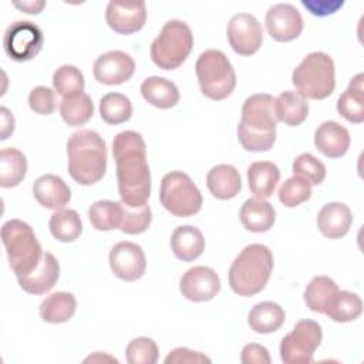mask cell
Masks as SVG:
<instances>
[{
    "mask_svg": "<svg viewBox=\"0 0 364 364\" xmlns=\"http://www.w3.org/2000/svg\"><path fill=\"white\" fill-rule=\"evenodd\" d=\"M277 196L286 208H296L310 199L311 185L307 179L293 175L280 185Z\"/></svg>",
    "mask_w": 364,
    "mask_h": 364,
    "instance_id": "cell-39",
    "label": "cell"
},
{
    "mask_svg": "<svg viewBox=\"0 0 364 364\" xmlns=\"http://www.w3.org/2000/svg\"><path fill=\"white\" fill-rule=\"evenodd\" d=\"M274 115L276 119L289 125H301L309 117V104L296 91H283L274 98Z\"/></svg>",
    "mask_w": 364,
    "mask_h": 364,
    "instance_id": "cell-30",
    "label": "cell"
},
{
    "mask_svg": "<svg viewBox=\"0 0 364 364\" xmlns=\"http://www.w3.org/2000/svg\"><path fill=\"white\" fill-rule=\"evenodd\" d=\"M193 48V34L182 20L166 21L151 44V60L162 70L181 67Z\"/></svg>",
    "mask_w": 364,
    "mask_h": 364,
    "instance_id": "cell-7",
    "label": "cell"
},
{
    "mask_svg": "<svg viewBox=\"0 0 364 364\" xmlns=\"http://www.w3.org/2000/svg\"><path fill=\"white\" fill-rule=\"evenodd\" d=\"M27 173L26 155L16 148H3L0 151V186L14 188Z\"/></svg>",
    "mask_w": 364,
    "mask_h": 364,
    "instance_id": "cell-32",
    "label": "cell"
},
{
    "mask_svg": "<svg viewBox=\"0 0 364 364\" xmlns=\"http://www.w3.org/2000/svg\"><path fill=\"white\" fill-rule=\"evenodd\" d=\"M350 132L336 121H324L314 132L316 148L327 158H340L350 148Z\"/></svg>",
    "mask_w": 364,
    "mask_h": 364,
    "instance_id": "cell-21",
    "label": "cell"
},
{
    "mask_svg": "<svg viewBox=\"0 0 364 364\" xmlns=\"http://www.w3.org/2000/svg\"><path fill=\"white\" fill-rule=\"evenodd\" d=\"M112 155L121 202L129 208L148 205L151 195V171L146 145L139 132L122 131L114 136Z\"/></svg>",
    "mask_w": 364,
    "mask_h": 364,
    "instance_id": "cell-1",
    "label": "cell"
},
{
    "mask_svg": "<svg viewBox=\"0 0 364 364\" xmlns=\"http://www.w3.org/2000/svg\"><path fill=\"white\" fill-rule=\"evenodd\" d=\"M101 119L108 125H119L132 117L131 100L121 92H108L100 100Z\"/></svg>",
    "mask_w": 364,
    "mask_h": 364,
    "instance_id": "cell-36",
    "label": "cell"
},
{
    "mask_svg": "<svg viewBox=\"0 0 364 364\" xmlns=\"http://www.w3.org/2000/svg\"><path fill=\"white\" fill-rule=\"evenodd\" d=\"M38 310L40 317L46 323L61 324L68 321L74 316L77 310V300L73 293L55 291L41 301Z\"/></svg>",
    "mask_w": 364,
    "mask_h": 364,
    "instance_id": "cell-31",
    "label": "cell"
},
{
    "mask_svg": "<svg viewBox=\"0 0 364 364\" xmlns=\"http://www.w3.org/2000/svg\"><path fill=\"white\" fill-rule=\"evenodd\" d=\"M33 195L41 206L53 210L64 209L71 200L70 186L53 173L41 175L34 181Z\"/></svg>",
    "mask_w": 364,
    "mask_h": 364,
    "instance_id": "cell-19",
    "label": "cell"
},
{
    "mask_svg": "<svg viewBox=\"0 0 364 364\" xmlns=\"http://www.w3.org/2000/svg\"><path fill=\"white\" fill-rule=\"evenodd\" d=\"M279 181L280 171L270 161H256L247 168V185L250 192L257 198L266 199L272 196Z\"/></svg>",
    "mask_w": 364,
    "mask_h": 364,
    "instance_id": "cell-28",
    "label": "cell"
},
{
    "mask_svg": "<svg viewBox=\"0 0 364 364\" xmlns=\"http://www.w3.org/2000/svg\"><path fill=\"white\" fill-rule=\"evenodd\" d=\"M179 290L191 301H209L220 291V279L212 267L193 266L182 274Z\"/></svg>",
    "mask_w": 364,
    "mask_h": 364,
    "instance_id": "cell-14",
    "label": "cell"
},
{
    "mask_svg": "<svg viewBox=\"0 0 364 364\" xmlns=\"http://www.w3.org/2000/svg\"><path fill=\"white\" fill-rule=\"evenodd\" d=\"M296 92L309 100H324L336 88V68L333 58L323 51L307 54L291 74Z\"/></svg>",
    "mask_w": 364,
    "mask_h": 364,
    "instance_id": "cell-5",
    "label": "cell"
},
{
    "mask_svg": "<svg viewBox=\"0 0 364 364\" xmlns=\"http://www.w3.org/2000/svg\"><path fill=\"white\" fill-rule=\"evenodd\" d=\"M286 318L283 307L274 301H260L255 304L247 314L249 327L259 334L277 331Z\"/></svg>",
    "mask_w": 364,
    "mask_h": 364,
    "instance_id": "cell-29",
    "label": "cell"
},
{
    "mask_svg": "<svg viewBox=\"0 0 364 364\" xmlns=\"http://www.w3.org/2000/svg\"><path fill=\"white\" fill-rule=\"evenodd\" d=\"M28 107L31 108V111H34L36 114H40V115L53 114L57 107L54 90H51L46 85L34 87L28 94Z\"/></svg>",
    "mask_w": 364,
    "mask_h": 364,
    "instance_id": "cell-43",
    "label": "cell"
},
{
    "mask_svg": "<svg viewBox=\"0 0 364 364\" xmlns=\"http://www.w3.org/2000/svg\"><path fill=\"white\" fill-rule=\"evenodd\" d=\"M60 115L70 127H80L87 124L94 115V102L85 92L63 98L60 102Z\"/></svg>",
    "mask_w": 364,
    "mask_h": 364,
    "instance_id": "cell-35",
    "label": "cell"
},
{
    "mask_svg": "<svg viewBox=\"0 0 364 364\" xmlns=\"http://www.w3.org/2000/svg\"><path fill=\"white\" fill-rule=\"evenodd\" d=\"M158 357V346L149 337H136L125 348V358L129 364H155Z\"/></svg>",
    "mask_w": 364,
    "mask_h": 364,
    "instance_id": "cell-41",
    "label": "cell"
},
{
    "mask_svg": "<svg viewBox=\"0 0 364 364\" xmlns=\"http://www.w3.org/2000/svg\"><path fill=\"white\" fill-rule=\"evenodd\" d=\"M195 73L202 94L209 100H225L236 87L233 65L220 50H206L200 53L195 64Z\"/></svg>",
    "mask_w": 364,
    "mask_h": 364,
    "instance_id": "cell-8",
    "label": "cell"
},
{
    "mask_svg": "<svg viewBox=\"0 0 364 364\" xmlns=\"http://www.w3.org/2000/svg\"><path fill=\"white\" fill-rule=\"evenodd\" d=\"M43 43L44 36L41 28L27 20L11 23L3 36L4 53L18 63L33 60L40 53Z\"/></svg>",
    "mask_w": 364,
    "mask_h": 364,
    "instance_id": "cell-11",
    "label": "cell"
},
{
    "mask_svg": "<svg viewBox=\"0 0 364 364\" xmlns=\"http://www.w3.org/2000/svg\"><path fill=\"white\" fill-rule=\"evenodd\" d=\"M112 273L124 282L141 279L146 269V257L142 247L134 242H119L114 245L108 256Z\"/></svg>",
    "mask_w": 364,
    "mask_h": 364,
    "instance_id": "cell-13",
    "label": "cell"
},
{
    "mask_svg": "<svg viewBox=\"0 0 364 364\" xmlns=\"http://www.w3.org/2000/svg\"><path fill=\"white\" fill-rule=\"evenodd\" d=\"M0 117H1V127H0V139L4 141L7 139L13 131H14V117L13 114L6 108V107H1L0 108Z\"/></svg>",
    "mask_w": 364,
    "mask_h": 364,
    "instance_id": "cell-47",
    "label": "cell"
},
{
    "mask_svg": "<svg viewBox=\"0 0 364 364\" xmlns=\"http://www.w3.org/2000/svg\"><path fill=\"white\" fill-rule=\"evenodd\" d=\"M200 364L210 363V358L199 351H193L186 347L173 348L165 358V364Z\"/></svg>",
    "mask_w": 364,
    "mask_h": 364,
    "instance_id": "cell-44",
    "label": "cell"
},
{
    "mask_svg": "<svg viewBox=\"0 0 364 364\" xmlns=\"http://www.w3.org/2000/svg\"><path fill=\"white\" fill-rule=\"evenodd\" d=\"M240 361L243 364H270L272 358L264 346L249 343L242 348Z\"/></svg>",
    "mask_w": 364,
    "mask_h": 364,
    "instance_id": "cell-45",
    "label": "cell"
},
{
    "mask_svg": "<svg viewBox=\"0 0 364 364\" xmlns=\"http://www.w3.org/2000/svg\"><path fill=\"white\" fill-rule=\"evenodd\" d=\"M48 228L53 237L63 243L77 240L82 232L81 218L74 209L55 210L50 218Z\"/></svg>",
    "mask_w": 364,
    "mask_h": 364,
    "instance_id": "cell-33",
    "label": "cell"
},
{
    "mask_svg": "<svg viewBox=\"0 0 364 364\" xmlns=\"http://www.w3.org/2000/svg\"><path fill=\"white\" fill-rule=\"evenodd\" d=\"M364 74L360 73L350 80L347 90L337 100V111L351 124L364 121Z\"/></svg>",
    "mask_w": 364,
    "mask_h": 364,
    "instance_id": "cell-27",
    "label": "cell"
},
{
    "mask_svg": "<svg viewBox=\"0 0 364 364\" xmlns=\"http://www.w3.org/2000/svg\"><path fill=\"white\" fill-rule=\"evenodd\" d=\"M171 249L179 260L192 262L203 253L205 237L195 226H178L171 236Z\"/></svg>",
    "mask_w": 364,
    "mask_h": 364,
    "instance_id": "cell-25",
    "label": "cell"
},
{
    "mask_svg": "<svg viewBox=\"0 0 364 364\" xmlns=\"http://www.w3.org/2000/svg\"><path fill=\"white\" fill-rule=\"evenodd\" d=\"M226 36L232 50L243 57L259 51L263 43L262 24L250 13L235 14L228 23Z\"/></svg>",
    "mask_w": 364,
    "mask_h": 364,
    "instance_id": "cell-12",
    "label": "cell"
},
{
    "mask_svg": "<svg viewBox=\"0 0 364 364\" xmlns=\"http://www.w3.org/2000/svg\"><path fill=\"white\" fill-rule=\"evenodd\" d=\"M323 331L314 320H299L294 328L280 341V358L286 364H309L321 344Z\"/></svg>",
    "mask_w": 364,
    "mask_h": 364,
    "instance_id": "cell-10",
    "label": "cell"
},
{
    "mask_svg": "<svg viewBox=\"0 0 364 364\" xmlns=\"http://www.w3.org/2000/svg\"><path fill=\"white\" fill-rule=\"evenodd\" d=\"M161 205L173 216L189 218L198 213L203 199L192 178L182 171L168 172L159 188Z\"/></svg>",
    "mask_w": 364,
    "mask_h": 364,
    "instance_id": "cell-9",
    "label": "cell"
},
{
    "mask_svg": "<svg viewBox=\"0 0 364 364\" xmlns=\"http://www.w3.org/2000/svg\"><path fill=\"white\" fill-rule=\"evenodd\" d=\"M20 287L30 294H44L50 291L60 277V263L57 257L44 252L40 263L27 274L16 276Z\"/></svg>",
    "mask_w": 364,
    "mask_h": 364,
    "instance_id": "cell-18",
    "label": "cell"
},
{
    "mask_svg": "<svg viewBox=\"0 0 364 364\" xmlns=\"http://www.w3.org/2000/svg\"><path fill=\"white\" fill-rule=\"evenodd\" d=\"M85 81L80 68L75 65L64 64L53 74V88L63 98L75 97L84 92Z\"/></svg>",
    "mask_w": 364,
    "mask_h": 364,
    "instance_id": "cell-37",
    "label": "cell"
},
{
    "mask_svg": "<svg viewBox=\"0 0 364 364\" xmlns=\"http://www.w3.org/2000/svg\"><path fill=\"white\" fill-rule=\"evenodd\" d=\"M301 4L317 17H326L330 14H334L340 7H343L344 1H328V0H318V1H306L303 0Z\"/></svg>",
    "mask_w": 364,
    "mask_h": 364,
    "instance_id": "cell-46",
    "label": "cell"
},
{
    "mask_svg": "<svg viewBox=\"0 0 364 364\" xmlns=\"http://www.w3.org/2000/svg\"><path fill=\"white\" fill-rule=\"evenodd\" d=\"M273 255L262 243L247 245L229 267V286L239 296H255L260 293L273 270Z\"/></svg>",
    "mask_w": 364,
    "mask_h": 364,
    "instance_id": "cell-4",
    "label": "cell"
},
{
    "mask_svg": "<svg viewBox=\"0 0 364 364\" xmlns=\"http://www.w3.org/2000/svg\"><path fill=\"white\" fill-rule=\"evenodd\" d=\"M141 95L155 108L169 109L179 102V90L175 82L164 77L152 75L142 81Z\"/></svg>",
    "mask_w": 364,
    "mask_h": 364,
    "instance_id": "cell-24",
    "label": "cell"
},
{
    "mask_svg": "<svg viewBox=\"0 0 364 364\" xmlns=\"http://www.w3.org/2000/svg\"><path fill=\"white\" fill-rule=\"evenodd\" d=\"M13 6L17 7L18 10H21L23 13L27 14H38L44 7H46V1H38V0H24V1H13Z\"/></svg>",
    "mask_w": 364,
    "mask_h": 364,
    "instance_id": "cell-48",
    "label": "cell"
},
{
    "mask_svg": "<svg viewBox=\"0 0 364 364\" xmlns=\"http://www.w3.org/2000/svg\"><path fill=\"white\" fill-rule=\"evenodd\" d=\"M0 235L9 264L16 276L27 274L37 267L44 252L28 223L20 219H10L1 226Z\"/></svg>",
    "mask_w": 364,
    "mask_h": 364,
    "instance_id": "cell-6",
    "label": "cell"
},
{
    "mask_svg": "<svg viewBox=\"0 0 364 364\" xmlns=\"http://www.w3.org/2000/svg\"><path fill=\"white\" fill-rule=\"evenodd\" d=\"M239 216L243 228L255 233L270 230L276 220V212L272 203L257 196L249 198L243 202Z\"/></svg>",
    "mask_w": 364,
    "mask_h": 364,
    "instance_id": "cell-22",
    "label": "cell"
},
{
    "mask_svg": "<svg viewBox=\"0 0 364 364\" xmlns=\"http://www.w3.org/2000/svg\"><path fill=\"white\" fill-rule=\"evenodd\" d=\"M294 175H299L310 182V185H320L326 178V166L313 154H300L291 165Z\"/></svg>",
    "mask_w": 364,
    "mask_h": 364,
    "instance_id": "cell-42",
    "label": "cell"
},
{
    "mask_svg": "<svg viewBox=\"0 0 364 364\" xmlns=\"http://www.w3.org/2000/svg\"><path fill=\"white\" fill-rule=\"evenodd\" d=\"M68 173L84 186L100 182L107 171V145L104 138L92 129H80L67 141Z\"/></svg>",
    "mask_w": 364,
    "mask_h": 364,
    "instance_id": "cell-3",
    "label": "cell"
},
{
    "mask_svg": "<svg viewBox=\"0 0 364 364\" xmlns=\"http://www.w3.org/2000/svg\"><path fill=\"white\" fill-rule=\"evenodd\" d=\"M206 186L216 199L228 200L240 192L242 178L235 166L229 164H220L210 168L208 172Z\"/></svg>",
    "mask_w": 364,
    "mask_h": 364,
    "instance_id": "cell-23",
    "label": "cell"
},
{
    "mask_svg": "<svg viewBox=\"0 0 364 364\" xmlns=\"http://www.w3.org/2000/svg\"><path fill=\"white\" fill-rule=\"evenodd\" d=\"M105 20L111 30L129 36L139 31L146 21V7L144 1L122 3L109 1L105 10Z\"/></svg>",
    "mask_w": 364,
    "mask_h": 364,
    "instance_id": "cell-17",
    "label": "cell"
},
{
    "mask_svg": "<svg viewBox=\"0 0 364 364\" xmlns=\"http://www.w3.org/2000/svg\"><path fill=\"white\" fill-rule=\"evenodd\" d=\"M323 313L336 323L354 321L363 313V301L357 293L338 289L324 304Z\"/></svg>",
    "mask_w": 364,
    "mask_h": 364,
    "instance_id": "cell-26",
    "label": "cell"
},
{
    "mask_svg": "<svg viewBox=\"0 0 364 364\" xmlns=\"http://www.w3.org/2000/svg\"><path fill=\"white\" fill-rule=\"evenodd\" d=\"M104 361V360H109V361H114V363H118V360L117 358H112V357H109V355H102L101 357V353H95L94 355H90L88 358H85L84 360V363H88V361Z\"/></svg>",
    "mask_w": 364,
    "mask_h": 364,
    "instance_id": "cell-49",
    "label": "cell"
},
{
    "mask_svg": "<svg viewBox=\"0 0 364 364\" xmlns=\"http://www.w3.org/2000/svg\"><path fill=\"white\" fill-rule=\"evenodd\" d=\"M135 71V61L124 51L112 50L101 54L92 65L94 78L105 85L127 82Z\"/></svg>",
    "mask_w": 364,
    "mask_h": 364,
    "instance_id": "cell-16",
    "label": "cell"
},
{
    "mask_svg": "<svg viewBox=\"0 0 364 364\" xmlns=\"http://www.w3.org/2000/svg\"><path fill=\"white\" fill-rule=\"evenodd\" d=\"M152 222V210L149 205L142 208H129L122 203V219L119 230L127 235L144 233Z\"/></svg>",
    "mask_w": 364,
    "mask_h": 364,
    "instance_id": "cell-40",
    "label": "cell"
},
{
    "mask_svg": "<svg viewBox=\"0 0 364 364\" xmlns=\"http://www.w3.org/2000/svg\"><path fill=\"white\" fill-rule=\"evenodd\" d=\"M274 98L260 92L247 97L242 105L237 139L245 151L266 152L276 141Z\"/></svg>",
    "mask_w": 364,
    "mask_h": 364,
    "instance_id": "cell-2",
    "label": "cell"
},
{
    "mask_svg": "<svg viewBox=\"0 0 364 364\" xmlns=\"http://www.w3.org/2000/svg\"><path fill=\"white\" fill-rule=\"evenodd\" d=\"M338 290L337 283L328 276H314L304 289V303L314 313H323L324 304L330 296Z\"/></svg>",
    "mask_w": 364,
    "mask_h": 364,
    "instance_id": "cell-38",
    "label": "cell"
},
{
    "mask_svg": "<svg viewBox=\"0 0 364 364\" xmlns=\"http://www.w3.org/2000/svg\"><path fill=\"white\" fill-rule=\"evenodd\" d=\"M266 28L269 36L279 43L296 40L304 27L300 11L289 3H277L266 13Z\"/></svg>",
    "mask_w": 364,
    "mask_h": 364,
    "instance_id": "cell-15",
    "label": "cell"
},
{
    "mask_svg": "<svg viewBox=\"0 0 364 364\" xmlns=\"http://www.w3.org/2000/svg\"><path fill=\"white\" fill-rule=\"evenodd\" d=\"M88 219L92 228L100 232L119 229L122 219V202L97 200L88 209Z\"/></svg>",
    "mask_w": 364,
    "mask_h": 364,
    "instance_id": "cell-34",
    "label": "cell"
},
{
    "mask_svg": "<svg viewBox=\"0 0 364 364\" xmlns=\"http://www.w3.org/2000/svg\"><path fill=\"white\" fill-rule=\"evenodd\" d=\"M317 229L327 239H340L346 236L353 223V213L346 203H326L317 213Z\"/></svg>",
    "mask_w": 364,
    "mask_h": 364,
    "instance_id": "cell-20",
    "label": "cell"
}]
</instances>
